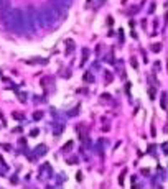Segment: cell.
<instances>
[{
  "label": "cell",
  "instance_id": "obj_1",
  "mask_svg": "<svg viewBox=\"0 0 168 189\" xmlns=\"http://www.w3.org/2000/svg\"><path fill=\"white\" fill-rule=\"evenodd\" d=\"M0 23L5 28H8V30H21L26 25V18L21 10L13 8V10H10L7 15H3L0 18Z\"/></svg>",
  "mask_w": 168,
  "mask_h": 189
},
{
  "label": "cell",
  "instance_id": "obj_2",
  "mask_svg": "<svg viewBox=\"0 0 168 189\" xmlns=\"http://www.w3.org/2000/svg\"><path fill=\"white\" fill-rule=\"evenodd\" d=\"M13 117L18 118V120H21V118H23V115H21V113H13Z\"/></svg>",
  "mask_w": 168,
  "mask_h": 189
},
{
  "label": "cell",
  "instance_id": "obj_3",
  "mask_svg": "<svg viewBox=\"0 0 168 189\" xmlns=\"http://www.w3.org/2000/svg\"><path fill=\"white\" fill-rule=\"evenodd\" d=\"M153 51H160V45H153Z\"/></svg>",
  "mask_w": 168,
  "mask_h": 189
},
{
  "label": "cell",
  "instance_id": "obj_4",
  "mask_svg": "<svg viewBox=\"0 0 168 189\" xmlns=\"http://www.w3.org/2000/svg\"><path fill=\"white\" fill-rule=\"evenodd\" d=\"M92 79H94V77H92L91 74H86V81H92Z\"/></svg>",
  "mask_w": 168,
  "mask_h": 189
}]
</instances>
